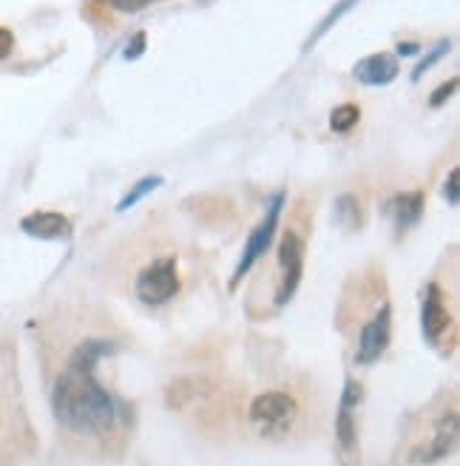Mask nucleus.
<instances>
[{
	"mask_svg": "<svg viewBox=\"0 0 460 466\" xmlns=\"http://www.w3.org/2000/svg\"><path fill=\"white\" fill-rule=\"evenodd\" d=\"M111 350L114 344L105 339L80 341L55 379V390H52L55 418L63 430H68L77 438L105 441L117 435L128 421L125 404L117 395H111L97 379V364Z\"/></svg>",
	"mask_w": 460,
	"mask_h": 466,
	"instance_id": "obj_1",
	"label": "nucleus"
},
{
	"mask_svg": "<svg viewBox=\"0 0 460 466\" xmlns=\"http://www.w3.org/2000/svg\"><path fill=\"white\" fill-rule=\"evenodd\" d=\"M134 293L143 305H165V301H171L179 293L176 256H156L151 265H145L134 282Z\"/></svg>",
	"mask_w": 460,
	"mask_h": 466,
	"instance_id": "obj_2",
	"label": "nucleus"
},
{
	"mask_svg": "<svg viewBox=\"0 0 460 466\" xmlns=\"http://www.w3.org/2000/svg\"><path fill=\"white\" fill-rule=\"evenodd\" d=\"M247 415H250V421L259 424L265 432H279L298 418V404L285 390H267L250 401Z\"/></svg>",
	"mask_w": 460,
	"mask_h": 466,
	"instance_id": "obj_3",
	"label": "nucleus"
},
{
	"mask_svg": "<svg viewBox=\"0 0 460 466\" xmlns=\"http://www.w3.org/2000/svg\"><path fill=\"white\" fill-rule=\"evenodd\" d=\"M282 208H285V194L275 197L270 205H267V211H265V219L259 222V228L250 233V239L245 245V253H242V262L234 273V282H230V290H236V285L242 282V279L250 273V268L256 265L262 256L267 253L270 242H273V233H275V225H279V217H282Z\"/></svg>",
	"mask_w": 460,
	"mask_h": 466,
	"instance_id": "obj_4",
	"label": "nucleus"
},
{
	"mask_svg": "<svg viewBox=\"0 0 460 466\" xmlns=\"http://www.w3.org/2000/svg\"><path fill=\"white\" fill-rule=\"evenodd\" d=\"M452 310H449V299L446 290L438 282H429L424 288V301H421V328L424 336L432 347H441L446 333L452 330Z\"/></svg>",
	"mask_w": 460,
	"mask_h": 466,
	"instance_id": "obj_5",
	"label": "nucleus"
},
{
	"mask_svg": "<svg viewBox=\"0 0 460 466\" xmlns=\"http://www.w3.org/2000/svg\"><path fill=\"white\" fill-rule=\"evenodd\" d=\"M279 270L282 279H279V293H275V305H287L305 273V239L295 230H285V237L279 242Z\"/></svg>",
	"mask_w": 460,
	"mask_h": 466,
	"instance_id": "obj_6",
	"label": "nucleus"
},
{
	"mask_svg": "<svg viewBox=\"0 0 460 466\" xmlns=\"http://www.w3.org/2000/svg\"><path fill=\"white\" fill-rule=\"evenodd\" d=\"M389 336H393V308L389 301L373 313V319L361 328L358 347H355V361L358 364H373L384 356V350L389 347Z\"/></svg>",
	"mask_w": 460,
	"mask_h": 466,
	"instance_id": "obj_7",
	"label": "nucleus"
},
{
	"mask_svg": "<svg viewBox=\"0 0 460 466\" xmlns=\"http://www.w3.org/2000/svg\"><path fill=\"white\" fill-rule=\"evenodd\" d=\"M23 438H32V435H26V418H23L20 399L9 387V379L0 376V452L6 447H17V441Z\"/></svg>",
	"mask_w": 460,
	"mask_h": 466,
	"instance_id": "obj_8",
	"label": "nucleus"
},
{
	"mask_svg": "<svg viewBox=\"0 0 460 466\" xmlns=\"http://www.w3.org/2000/svg\"><path fill=\"white\" fill-rule=\"evenodd\" d=\"M455 447H457V412L449 410V412L441 415V421L435 424L432 438L418 450L415 458H421L424 463H438V461H444L446 455H452Z\"/></svg>",
	"mask_w": 460,
	"mask_h": 466,
	"instance_id": "obj_9",
	"label": "nucleus"
},
{
	"mask_svg": "<svg viewBox=\"0 0 460 466\" xmlns=\"http://www.w3.org/2000/svg\"><path fill=\"white\" fill-rule=\"evenodd\" d=\"M20 230L35 239H68L72 237V222L57 211H35L20 219Z\"/></svg>",
	"mask_w": 460,
	"mask_h": 466,
	"instance_id": "obj_10",
	"label": "nucleus"
},
{
	"mask_svg": "<svg viewBox=\"0 0 460 466\" xmlns=\"http://www.w3.org/2000/svg\"><path fill=\"white\" fill-rule=\"evenodd\" d=\"M358 401H361V384L347 381L344 395H341V404H338V415H335V435L344 450L355 447V407H358Z\"/></svg>",
	"mask_w": 460,
	"mask_h": 466,
	"instance_id": "obj_11",
	"label": "nucleus"
},
{
	"mask_svg": "<svg viewBox=\"0 0 460 466\" xmlns=\"http://www.w3.org/2000/svg\"><path fill=\"white\" fill-rule=\"evenodd\" d=\"M353 75L358 83L364 86H389L395 77H398V60L386 52H378V55H370L355 63Z\"/></svg>",
	"mask_w": 460,
	"mask_h": 466,
	"instance_id": "obj_12",
	"label": "nucleus"
},
{
	"mask_svg": "<svg viewBox=\"0 0 460 466\" xmlns=\"http://www.w3.org/2000/svg\"><path fill=\"white\" fill-rule=\"evenodd\" d=\"M386 211L395 217V228L398 230H406L415 225L421 217H424V191H406V194H398L393 202L386 205Z\"/></svg>",
	"mask_w": 460,
	"mask_h": 466,
	"instance_id": "obj_13",
	"label": "nucleus"
},
{
	"mask_svg": "<svg viewBox=\"0 0 460 466\" xmlns=\"http://www.w3.org/2000/svg\"><path fill=\"white\" fill-rule=\"evenodd\" d=\"M361 120V108L355 103H344V106H335L333 114H330V128L335 134H347L358 126Z\"/></svg>",
	"mask_w": 460,
	"mask_h": 466,
	"instance_id": "obj_14",
	"label": "nucleus"
},
{
	"mask_svg": "<svg viewBox=\"0 0 460 466\" xmlns=\"http://www.w3.org/2000/svg\"><path fill=\"white\" fill-rule=\"evenodd\" d=\"M355 4H358V0H338V4H335V9H333V12H330V15H327L325 20L318 23L315 35H313V37L307 40V49H310V46H315V43H318L321 37H325V35H327V32H330V29L335 26V23H338V20H341L344 15H347V12H350V9H353Z\"/></svg>",
	"mask_w": 460,
	"mask_h": 466,
	"instance_id": "obj_15",
	"label": "nucleus"
},
{
	"mask_svg": "<svg viewBox=\"0 0 460 466\" xmlns=\"http://www.w3.org/2000/svg\"><path fill=\"white\" fill-rule=\"evenodd\" d=\"M163 185V177H145V179H140L134 185V188L120 199V205H117V211H128V208H134L136 202H140L143 197H148L154 188H159Z\"/></svg>",
	"mask_w": 460,
	"mask_h": 466,
	"instance_id": "obj_16",
	"label": "nucleus"
},
{
	"mask_svg": "<svg viewBox=\"0 0 460 466\" xmlns=\"http://www.w3.org/2000/svg\"><path fill=\"white\" fill-rule=\"evenodd\" d=\"M335 217L344 228H361V205L355 202V197H341Z\"/></svg>",
	"mask_w": 460,
	"mask_h": 466,
	"instance_id": "obj_17",
	"label": "nucleus"
},
{
	"mask_svg": "<svg viewBox=\"0 0 460 466\" xmlns=\"http://www.w3.org/2000/svg\"><path fill=\"white\" fill-rule=\"evenodd\" d=\"M151 4H156V0H100V6L111 15H136Z\"/></svg>",
	"mask_w": 460,
	"mask_h": 466,
	"instance_id": "obj_18",
	"label": "nucleus"
},
{
	"mask_svg": "<svg viewBox=\"0 0 460 466\" xmlns=\"http://www.w3.org/2000/svg\"><path fill=\"white\" fill-rule=\"evenodd\" d=\"M446 52H449V40H441V43L435 46V49L426 55V60H421V63H418V68H415V75H412V80H421V75H424V72H429V68H432L435 63H438Z\"/></svg>",
	"mask_w": 460,
	"mask_h": 466,
	"instance_id": "obj_19",
	"label": "nucleus"
},
{
	"mask_svg": "<svg viewBox=\"0 0 460 466\" xmlns=\"http://www.w3.org/2000/svg\"><path fill=\"white\" fill-rule=\"evenodd\" d=\"M455 88H457V77H452L446 86H441L438 91H435L432 100H429V106H432V108H441V106H444V103H446V100L455 95Z\"/></svg>",
	"mask_w": 460,
	"mask_h": 466,
	"instance_id": "obj_20",
	"label": "nucleus"
},
{
	"mask_svg": "<svg viewBox=\"0 0 460 466\" xmlns=\"http://www.w3.org/2000/svg\"><path fill=\"white\" fill-rule=\"evenodd\" d=\"M143 52H145V32H136L134 40L125 46V60H136Z\"/></svg>",
	"mask_w": 460,
	"mask_h": 466,
	"instance_id": "obj_21",
	"label": "nucleus"
},
{
	"mask_svg": "<svg viewBox=\"0 0 460 466\" xmlns=\"http://www.w3.org/2000/svg\"><path fill=\"white\" fill-rule=\"evenodd\" d=\"M12 49H15V35H12V29L0 26V60H6L12 55Z\"/></svg>",
	"mask_w": 460,
	"mask_h": 466,
	"instance_id": "obj_22",
	"label": "nucleus"
},
{
	"mask_svg": "<svg viewBox=\"0 0 460 466\" xmlns=\"http://www.w3.org/2000/svg\"><path fill=\"white\" fill-rule=\"evenodd\" d=\"M444 197L449 199V205H452V208L457 205V168H452V171H449V179H446Z\"/></svg>",
	"mask_w": 460,
	"mask_h": 466,
	"instance_id": "obj_23",
	"label": "nucleus"
},
{
	"mask_svg": "<svg viewBox=\"0 0 460 466\" xmlns=\"http://www.w3.org/2000/svg\"><path fill=\"white\" fill-rule=\"evenodd\" d=\"M418 52H421V46H415V43H401V46H398V55H404V57L418 55Z\"/></svg>",
	"mask_w": 460,
	"mask_h": 466,
	"instance_id": "obj_24",
	"label": "nucleus"
}]
</instances>
